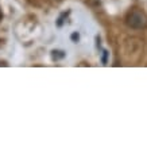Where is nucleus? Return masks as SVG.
I'll use <instances>...</instances> for the list:
<instances>
[{
  "label": "nucleus",
  "mask_w": 147,
  "mask_h": 147,
  "mask_svg": "<svg viewBox=\"0 0 147 147\" xmlns=\"http://www.w3.org/2000/svg\"><path fill=\"white\" fill-rule=\"evenodd\" d=\"M1 18H3V15H1V11H0V20H1Z\"/></svg>",
  "instance_id": "nucleus-6"
},
{
  "label": "nucleus",
  "mask_w": 147,
  "mask_h": 147,
  "mask_svg": "<svg viewBox=\"0 0 147 147\" xmlns=\"http://www.w3.org/2000/svg\"><path fill=\"white\" fill-rule=\"evenodd\" d=\"M67 15H69V12H65V13H62V15H61V16H59V19H58V22H57V26H62V23H63V18H65V16H67Z\"/></svg>",
  "instance_id": "nucleus-3"
},
{
  "label": "nucleus",
  "mask_w": 147,
  "mask_h": 147,
  "mask_svg": "<svg viewBox=\"0 0 147 147\" xmlns=\"http://www.w3.org/2000/svg\"><path fill=\"white\" fill-rule=\"evenodd\" d=\"M125 23H127L128 27L135 28V30L146 28L147 27V15L143 12L142 9L134 8L127 13V16H125Z\"/></svg>",
  "instance_id": "nucleus-1"
},
{
  "label": "nucleus",
  "mask_w": 147,
  "mask_h": 147,
  "mask_svg": "<svg viewBox=\"0 0 147 147\" xmlns=\"http://www.w3.org/2000/svg\"><path fill=\"white\" fill-rule=\"evenodd\" d=\"M107 57H108V51H104V55H102V63H107Z\"/></svg>",
  "instance_id": "nucleus-5"
},
{
  "label": "nucleus",
  "mask_w": 147,
  "mask_h": 147,
  "mask_svg": "<svg viewBox=\"0 0 147 147\" xmlns=\"http://www.w3.org/2000/svg\"><path fill=\"white\" fill-rule=\"evenodd\" d=\"M70 38H71V40H74V42H77V40L80 39V35H78L77 32H73V34L70 35Z\"/></svg>",
  "instance_id": "nucleus-4"
},
{
  "label": "nucleus",
  "mask_w": 147,
  "mask_h": 147,
  "mask_svg": "<svg viewBox=\"0 0 147 147\" xmlns=\"http://www.w3.org/2000/svg\"><path fill=\"white\" fill-rule=\"evenodd\" d=\"M65 57V53L63 51H53V59H61V58Z\"/></svg>",
  "instance_id": "nucleus-2"
}]
</instances>
